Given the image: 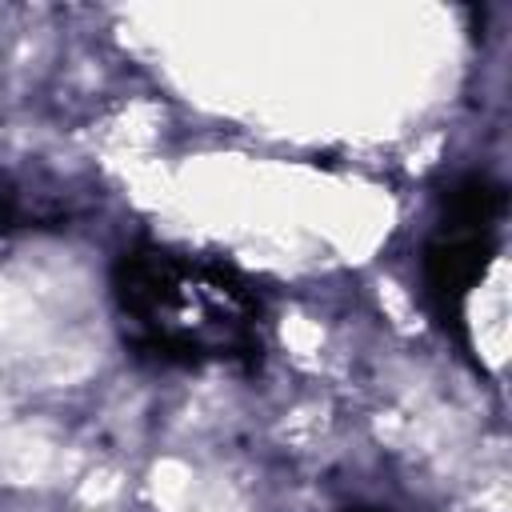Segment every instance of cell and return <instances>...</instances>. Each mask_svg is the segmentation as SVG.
I'll return each instance as SVG.
<instances>
[{
    "label": "cell",
    "mask_w": 512,
    "mask_h": 512,
    "mask_svg": "<svg viewBox=\"0 0 512 512\" xmlns=\"http://www.w3.org/2000/svg\"><path fill=\"white\" fill-rule=\"evenodd\" d=\"M124 344L152 364L260 368L268 308L256 284L228 260L164 244H136L112 268Z\"/></svg>",
    "instance_id": "obj_1"
},
{
    "label": "cell",
    "mask_w": 512,
    "mask_h": 512,
    "mask_svg": "<svg viewBox=\"0 0 512 512\" xmlns=\"http://www.w3.org/2000/svg\"><path fill=\"white\" fill-rule=\"evenodd\" d=\"M500 216H504V184L492 180L488 172H468L444 192V208L436 220V232L424 244V296L460 344H468L464 328V304L472 288L484 280L496 236H500Z\"/></svg>",
    "instance_id": "obj_2"
},
{
    "label": "cell",
    "mask_w": 512,
    "mask_h": 512,
    "mask_svg": "<svg viewBox=\"0 0 512 512\" xmlns=\"http://www.w3.org/2000/svg\"><path fill=\"white\" fill-rule=\"evenodd\" d=\"M356 512H384V508H356Z\"/></svg>",
    "instance_id": "obj_3"
}]
</instances>
